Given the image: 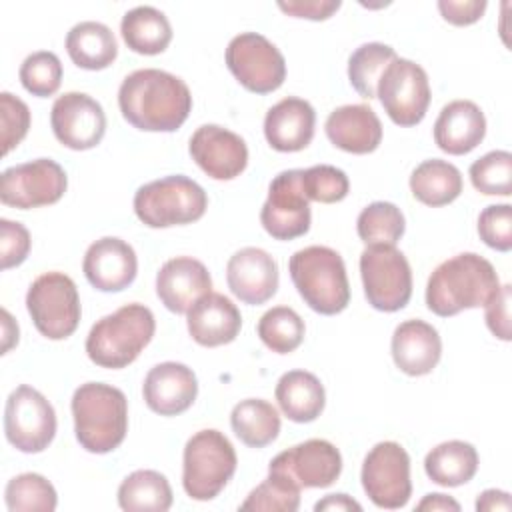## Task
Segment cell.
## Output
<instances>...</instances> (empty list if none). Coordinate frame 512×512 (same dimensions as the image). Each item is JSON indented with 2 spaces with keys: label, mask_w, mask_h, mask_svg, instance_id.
I'll list each match as a JSON object with an SVG mask.
<instances>
[{
  "label": "cell",
  "mask_w": 512,
  "mask_h": 512,
  "mask_svg": "<svg viewBox=\"0 0 512 512\" xmlns=\"http://www.w3.org/2000/svg\"><path fill=\"white\" fill-rule=\"evenodd\" d=\"M118 106L126 122L144 132H174L190 110L188 84L158 68H142L128 74L118 88Z\"/></svg>",
  "instance_id": "obj_1"
},
{
  "label": "cell",
  "mask_w": 512,
  "mask_h": 512,
  "mask_svg": "<svg viewBox=\"0 0 512 512\" xmlns=\"http://www.w3.org/2000/svg\"><path fill=\"white\" fill-rule=\"evenodd\" d=\"M498 286V274L486 258L462 252L434 268L426 284V306L436 316L448 318L484 306Z\"/></svg>",
  "instance_id": "obj_2"
},
{
  "label": "cell",
  "mask_w": 512,
  "mask_h": 512,
  "mask_svg": "<svg viewBox=\"0 0 512 512\" xmlns=\"http://www.w3.org/2000/svg\"><path fill=\"white\" fill-rule=\"evenodd\" d=\"M74 432L80 446L92 454L118 448L128 432V400L116 386L86 382L72 396Z\"/></svg>",
  "instance_id": "obj_3"
},
{
  "label": "cell",
  "mask_w": 512,
  "mask_h": 512,
  "mask_svg": "<svg viewBox=\"0 0 512 512\" xmlns=\"http://www.w3.org/2000/svg\"><path fill=\"white\" fill-rule=\"evenodd\" d=\"M156 330L148 306L130 302L102 316L88 332L86 354L100 368H126L150 344Z\"/></svg>",
  "instance_id": "obj_4"
},
{
  "label": "cell",
  "mask_w": 512,
  "mask_h": 512,
  "mask_svg": "<svg viewBox=\"0 0 512 512\" xmlns=\"http://www.w3.org/2000/svg\"><path fill=\"white\" fill-rule=\"evenodd\" d=\"M290 278L302 300L318 314L332 316L350 302V284L342 256L328 246H306L288 260Z\"/></svg>",
  "instance_id": "obj_5"
},
{
  "label": "cell",
  "mask_w": 512,
  "mask_h": 512,
  "mask_svg": "<svg viewBox=\"0 0 512 512\" xmlns=\"http://www.w3.org/2000/svg\"><path fill=\"white\" fill-rule=\"evenodd\" d=\"M208 196L188 176L174 174L140 186L134 194V212L150 228H168L196 222L204 216Z\"/></svg>",
  "instance_id": "obj_6"
},
{
  "label": "cell",
  "mask_w": 512,
  "mask_h": 512,
  "mask_svg": "<svg viewBox=\"0 0 512 512\" xmlns=\"http://www.w3.org/2000/svg\"><path fill=\"white\" fill-rule=\"evenodd\" d=\"M236 464V450L222 432L200 430L184 446L182 486L192 500H212L230 482Z\"/></svg>",
  "instance_id": "obj_7"
},
{
  "label": "cell",
  "mask_w": 512,
  "mask_h": 512,
  "mask_svg": "<svg viewBox=\"0 0 512 512\" xmlns=\"http://www.w3.org/2000/svg\"><path fill=\"white\" fill-rule=\"evenodd\" d=\"M26 308L36 330L48 340H64L80 322V296L64 272L40 274L26 292Z\"/></svg>",
  "instance_id": "obj_8"
},
{
  "label": "cell",
  "mask_w": 512,
  "mask_h": 512,
  "mask_svg": "<svg viewBox=\"0 0 512 512\" xmlns=\"http://www.w3.org/2000/svg\"><path fill=\"white\" fill-rule=\"evenodd\" d=\"M360 276L368 304L380 312H396L412 296V270L396 246H366L360 254Z\"/></svg>",
  "instance_id": "obj_9"
},
{
  "label": "cell",
  "mask_w": 512,
  "mask_h": 512,
  "mask_svg": "<svg viewBox=\"0 0 512 512\" xmlns=\"http://www.w3.org/2000/svg\"><path fill=\"white\" fill-rule=\"evenodd\" d=\"M376 96L394 124L416 126L424 120L430 106L428 74L420 64L396 56L382 72Z\"/></svg>",
  "instance_id": "obj_10"
},
{
  "label": "cell",
  "mask_w": 512,
  "mask_h": 512,
  "mask_svg": "<svg viewBox=\"0 0 512 512\" xmlns=\"http://www.w3.org/2000/svg\"><path fill=\"white\" fill-rule=\"evenodd\" d=\"M4 432L16 450L38 454L54 440L56 412L42 392L20 384L6 400Z\"/></svg>",
  "instance_id": "obj_11"
},
{
  "label": "cell",
  "mask_w": 512,
  "mask_h": 512,
  "mask_svg": "<svg viewBox=\"0 0 512 512\" xmlns=\"http://www.w3.org/2000/svg\"><path fill=\"white\" fill-rule=\"evenodd\" d=\"M360 480L374 506L386 510L406 506L412 494L408 452L398 442H378L364 458Z\"/></svg>",
  "instance_id": "obj_12"
},
{
  "label": "cell",
  "mask_w": 512,
  "mask_h": 512,
  "mask_svg": "<svg viewBox=\"0 0 512 512\" xmlns=\"http://www.w3.org/2000/svg\"><path fill=\"white\" fill-rule=\"evenodd\" d=\"M226 66L246 90L256 94L278 90L286 78L282 52L258 32H242L228 42Z\"/></svg>",
  "instance_id": "obj_13"
},
{
  "label": "cell",
  "mask_w": 512,
  "mask_h": 512,
  "mask_svg": "<svg viewBox=\"0 0 512 512\" xmlns=\"http://www.w3.org/2000/svg\"><path fill=\"white\" fill-rule=\"evenodd\" d=\"M68 186L64 168L50 158H36L6 168L0 178V200L18 210L58 202Z\"/></svg>",
  "instance_id": "obj_14"
},
{
  "label": "cell",
  "mask_w": 512,
  "mask_h": 512,
  "mask_svg": "<svg viewBox=\"0 0 512 512\" xmlns=\"http://www.w3.org/2000/svg\"><path fill=\"white\" fill-rule=\"evenodd\" d=\"M310 200L302 190V170H284L268 186V198L260 210L264 230L276 240H294L310 230Z\"/></svg>",
  "instance_id": "obj_15"
},
{
  "label": "cell",
  "mask_w": 512,
  "mask_h": 512,
  "mask_svg": "<svg viewBox=\"0 0 512 512\" xmlns=\"http://www.w3.org/2000/svg\"><path fill=\"white\" fill-rule=\"evenodd\" d=\"M50 124L56 140L70 150H88L100 144L106 132V114L98 100L84 92H66L52 104Z\"/></svg>",
  "instance_id": "obj_16"
},
{
  "label": "cell",
  "mask_w": 512,
  "mask_h": 512,
  "mask_svg": "<svg viewBox=\"0 0 512 512\" xmlns=\"http://www.w3.org/2000/svg\"><path fill=\"white\" fill-rule=\"evenodd\" d=\"M188 152L192 160L214 180H232L248 164V146L244 138L224 126L204 124L190 138Z\"/></svg>",
  "instance_id": "obj_17"
},
{
  "label": "cell",
  "mask_w": 512,
  "mask_h": 512,
  "mask_svg": "<svg viewBox=\"0 0 512 512\" xmlns=\"http://www.w3.org/2000/svg\"><path fill=\"white\" fill-rule=\"evenodd\" d=\"M268 470L286 472L300 488H328L342 472V456L332 442L310 438L274 456Z\"/></svg>",
  "instance_id": "obj_18"
},
{
  "label": "cell",
  "mask_w": 512,
  "mask_h": 512,
  "mask_svg": "<svg viewBox=\"0 0 512 512\" xmlns=\"http://www.w3.org/2000/svg\"><path fill=\"white\" fill-rule=\"evenodd\" d=\"M226 282L240 302L250 306L264 304L278 290V264L262 248H240L226 264Z\"/></svg>",
  "instance_id": "obj_19"
},
{
  "label": "cell",
  "mask_w": 512,
  "mask_h": 512,
  "mask_svg": "<svg viewBox=\"0 0 512 512\" xmlns=\"http://www.w3.org/2000/svg\"><path fill=\"white\" fill-rule=\"evenodd\" d=\"M82 270L86 280L96 290L120 292L134 282L138 272V258L126 240L104 236L88 246Z\"/></svg>",
  "instance_id": "obj_20"
},
{
  "label": "cell",
  "mask_w": 512,
  "mask_h": 512,
  "mask_svg": "<svg viewBox=\"0 0 512 512\" xmlns=\"http://www.w3.org/2000/svg\"><path fill=\"white\" fill-rule=\"evenodd\" d=\"M198 394V380L192 368L180 362H162L150 368L142 384L146 406L160 416L186 412Z\"/></svg>",
  "instance_id": "obj_21"
},
{
  "label": "cell",
  "mask_w": 512,
  "mask_h": 512,
  "mask_svg": "<svg viewBox=\"0 0 512 512\" xmlns=\"http://www.w3.org/2000/svg\"><path fill=\"white\" fill-rule=\"evenodd\" d=\"M208 292H212L210 272L192 256L170 258L156 274V294L174 314H186Z\"/></svg>",
  "instance_id": "obj_22"
},
{
  "label": "cell",
  "mask_w": 512,
  "mask_h": 512,
  "mask_svg": "<svg viewBox=\"0 0 512 512\" xmlns=\"http://www.w3.org/2000/svg\"><path fill=\"white\" fill-rule=\"evenodd\" d=\"M186 314L192 340L206 348L230 344L242 328L240 310L230 298L218 292H208L198 298Z\"/></svg>",
  "instance_id": "obj_23"
},
{
  "label": "cell",
  "mask_w": 512,
  "mask_h": 512,
  "mask_svg": "<svg viewBox=\"0 0 512 512\" xmlns=\"http://www.w3.org/2000/svg\"><path fill=\"white\" fill-rule=\"evenodd\" d=\"M394 364L408 376L430 374L442 356V340L438 330L420 320H404L392 334Z\"/></svg>",
  "instance_id": "obj_24"
},
{
  "label": "cell",
  "mask_w": 512,
  "mask_h": 512,
  "mask_svg": "<svg viewBox=\"0 0 512 512\" xmlns=\"http://www.w3.org/2000/svg\"><path fill=\"white\" fill-rule=\"evenodd\" d=\"M316 112L308 100L286 96L264 116V136L278 152L304 150L314 138Z\"/></svg>",
  "instance_id": "obj_25"
},
{
  "label": "cell",
  "mask_w": 512,
  "mask_h": 512,
  "mask_svg": "<svg viewBox=\"0 0 512 512\" xmlns=\"http://www.w3.org/2000/svg\"><path fill=\"white\" fill-rule=\"evenodd\" d=\"M486 136V118L472 100L448 102L434 122L436 146L452 156L472 152Z\"/></svg>",
  "instance_id": "obj_26"
},
{
  "label": "cell",
  "mask_w": 512,
  "mask_h": 512,
  "mask_svg": "<svg viewBox=\"0 0 512 512\" xmlns=\"http://www.w3.org/2000/svg\"><path fill=\"white\" fill-rule=\"evenodd\" d=\"M328 140L350 154L374 152L382 142V124L366 104H346L330 112L324 124Z\"/></svg>",
  "instance_id": "obj_27"
},
{
  "label": "cell",
  "mask_w": 512,
  "mask_h": 512,
  "mask_svg": "<svg viewBox=\"0 0 512 512\" xmlns=\"http://www.w3.org/2000/svg\"><path fill=\"white\" fill-rule=\"evenodd\" d=\"M276 400L284 416L292 422L306 424L316 420L326 404V392L318 376L306 370L284 372L276 384Z\"/></svg>",
  "instance_id": "obj_28"
},
{
  "label": "cell",
  "mask_w": 512,
  "mask_h": 512,
  "mask_svg": "<svg viewBox=\"0 0 512 512\" xmlns=\"http://www.w3.org/2000/svg\"><path fill=\"white\" fill-rule=\"evenodd\" d=\"M66 52L78 68L102 70L116 60L118 44L106 24L84 20L66 34Z\"/></svg>",
  "instance_id": "obj_29"
},
{
  "label": "cell",
  "mask_w": 512,
  "mask_h": 512,
  "mask_svg": "<svg viewBox=\"0 0 512 512\" xmlns=\"http://www.w3.org/2000/svg\"><path fill=\"white\" fill-rule=\"evenodd\" d=\"M424 470L438 486H462L470 482L478 470V452L470 442L448 440L426 454Z\"/></svg>",
  "instance_id": "obj_30"
},
{
  "label": "cell",
  "mask_w": 512,
  "mask_h": 512,
  "mask_svg": "<svg viewBox=\"0 0 512 512\" xmlns=\"http://www.w3.org/2000/svg\"><path fill=\"white\" fill-rule=\"evenodd\" d=\"M120 32L126 46L138 54H160L172 40V26L166 14L154 6H136L122 16Z\"/></svg>",
  "instance_id": "obj_31"
},
{
  "label": "cell",
  "mask_w": 512,
  "mask_h": 512,
  "mask_svg": "<svg viewBox=\"0 0 512 512\" xmlns=\"http://www.w3.org/2000/svg\"><path fill=\"white\" fill-rule=\"evenodd\" d=\"M410 190L426 206H446L462 192L460 170L440 158L420 162L410 174Z\"/></svg>",
  "instance_id": "obj_32"
},
{
  "label": "cell",
  "mask_w": 512,
  "mask_h": 512,
  "mask_svg": "<svg viewBox=\"0 0 512 512\" xmlns=\"http://www.w3.org/2000/svg\"><path fill=\"white\" fill-rule=\"evenodd\" d=\"M230 426L246 446L264 448L278 438L280 414L268 400L246 398L232 408Z\"/></svg>",
  "instance_id": "obj_33"
},
{
  "label": "cell",
  "mask_w": 512,
  "mask_h": 512,
  "mask_svg": "<svg viewBox=\"0 0 512 512\" xmlns=\"http://www.w3.org/2000/svg\"><path fill=\"white\" fill-rule=\"evenodd\" d=\"M118 506L128 512H166L172 506V488L156 470H134L118 486Z\"/></svg>",
  "instance_id": "obj_34"
},
{
  "label": "cell",
  "mask_w": 512,
  "mask_h": 512,
  "mask_svg": "<svg viewBox=\"0 0 512 512\" xmlns=\"http://www.w3.org/2000/svg\"><path fill=\"white\" fill-rule=\"evenodd\" d=\"M396 58L392 46L382 42H366L348 58V80L362 98H376V86L386 66Z\"/></svg>",
  "instance_id": "obj_35"
},
{
  "label": "cell",
  "mask_w": 512,
  "mask_h": 512,
  "mask_svg": "<svg viewBox=\"0 0 512 512\" xmlns=\"http://www.w3.org/2000/svg\"><path fill=\"white\" fill-rule=\"evenodd\" d=\"M404 230H406L404 214L396 204L384 202V200L368 204L358 214V220H356V232L366 246H374V244L396 246Z\"/></svg>",
  "instance_id": "obj_36"
},
{
  "label": "cell",
  "mask_w": 512,
  "mask_h": 512,
  "mask_svg": "<svg viewBox=\"0 0 512 512\" xmlns=\"http://www.w3.org/2000/svg\"><path fill=\"white\" fill-rule=\"evenodd\" d=\"M260 340L276 354L294 352L304 340V320L288 306H274L266 310L258 320Z\"/></svg>",
  "instance_id": "obj_37"
},
{
  "label": "cell",
  "mask_w": 512,
  "mask_h": 512,
  "mask_svg": "<svg viewBox=\"0 0 512 512\" xmlns=\"http://www.w3.org/2000/svg\"><path fill=\"white\" fill-rule=\"evenodd\" d=\"M4 500L10 512H52L58 504L54 486L36 472H24L8 480Z\"/></svg>",
  "instance_id": "obj_38"
},
{
  "label": "cell",
  "mask_w": 512,
  "mask_h": 512,
  "mask_svg": "<svg viewBox=\"0 0 512 512\" xmlns=\"http://www.w3.org/2000/svg\"><path fill=\"white\" fill-rule=\"evenodd\" d=\"M300 484L280 470H268V478L258 484L246 500L240 504L242 510H280L294 512L300 506Z\"/></svg>",
  "instance_id": "obj_39"
},
{
  "label": "cell",
  "mask_w": 512,
  "mask_h": 512,
  "mask_svg": "<svg viewBox=\"0 0 512 512\" xmlns=\"http://www.w3.org/2000/svg\"><path fill=\"white\" fill-rule=\"evenodd\" d=\"M472 186L486 196H510L512 194V154L508 150H492L472 162L470 170Z\"/></svg>",
  "instance_id": "obj_40"
},
{
  "label": "cell",
  "mask_w": 512,
  "mask_h": 512,
  "mask_svg": "<svg viewBox=\"0 0 512 512\" xmlns=\"http://www.w3.org/2000/svg\"><path fill=\"white\" fill-rule=\"evenodd\" d=\"M20 82L32 96H52L62 82V62L50 50H38L24 58L20 66Z\"/></svg>",
  "instance_id": "obj_41"
},
{
  "label": "cell",
  "mask_w": 512,
  "mask_h": 512,
  "mask_svg": "<svg viewBox=\"0 0 512 512\" xmlns=\"http://www.w3.org/2000/svg\"><path fill=\"white\" fill-rule=\"evenodd\" d=\"M302 190L308 200L334 204L346 198L350 182L344 170L330 164H316L302 170Z\"/></svg>",
  "instance_id": "obj_42"
},
{
  "label": "cell",
  "mask_w": 512,
  "mask_h": 512,
  "mask_svg": "<svg viewBox=\"0 0 512 512\" xmlns=\"http://www.w3.org/2000/svg\"><path fill=\"white\" fill-rule=\"evenodd\" d=\"M478 234L486 246L498 252H508L512 248V206H486L478 216Z\"/></svg>",
  "instance_id": "obj_43"
},
{
  "label": "cell",
  "mask_w": 512,
  "mask_h": 512,
  "mask_svg": "<svg viewBox=\"0 0 512 512\" xmlns=\"http://www.w3.org/2000/svg\"><path fill=\"white\" fill-rule=\"evenodd\" d=\"M0 122H2V152L16 148L30 128V110L24 100L10 92L0 94Z\"/></svg>",
  "instance_id": "obj_44"
},
{
  "label": "cell",
  "mask_w": 512,
  "mask_h": 512,
  "mask_svg": "<svg viewBox=\"0 0 512 512\" xmlns=\"http://www.w3.org/2000/svg\"><path fill=\"white\" fill-rule=\"evenodd\" d=\"M30 244V232L24 224L8 218L0 220V260L4 270L20 266L30 252Z\"/></svg>",
  "instance_id": "obj_45"
},
{
  "label": "cell",
  "mask_w": 512,
  "mask_h": 512,
  "mask_svg": "<svg viewBox=\"0 0 512 512\" xmlns=\"http://www.w3.org/2000/svg\"><path fill=\"white\" fill-rule=\"evenodd\" d=\"M510 300H512V288H510V284H504V286H498L484 304L486 306L484 318H486L488 330L504 342H508L512 338Z\"/></svg>",
  "instance_id": "obj_46"
},
{
  "label": "cell",
  "mask_w": 512,
  "mask_h": 512,
  "mask_svg": "<svg viewBox=\"0 0 512 512\" xmlns=\"http://www.w3.org/2000/svg\"><path fill=\"white\" fill-rule=\"evenodd\" d=\"M486 0H440L438 10L442 18L454 26H468L482 18Z\"/></svg>",
  "instance_id": "obj_47"
},
{
  "label": "cell",
  "mask_w": 512,
  "mask_h": 512,
  "mask_svg": "<svg viewBox=\"0 0 512 512\" xmlns=\"http://www.w3.org/2000/svg\"><path fill=\"white\" fill-rule=\"evenodd\" d=\"M342 6L340 0H288L278 2V8L294 18L326 20Z\"/></svg>",
  "instance_id": "obj_48"
},
{
  "label": "cell",
  "mask_w": 512,
  "mask_h": 512,
  "mask_svg": "<svg viewBox=\"0 0 512 512\" xmlns=\"http://www.w3.org/2000/svg\"><path fill=\"white\" fill-rule=\"evenodd\" d=\"M512 502H510V494L504 490H484L478 500H476V510L478 512H492V510H510Z\"/></svg>",
  "instance_id": "obj_49"
},
{
  "label": "cell",
  "mask_w": 512,
  "mask_h": 512,
  "mask_svg": "<svg viewBox=\"0 0 512 512\" xmlns=\"http://www.w3.org/2000/svg\"><path fill=\"white\" fill-rule=\"evenodd\" d=\"M314 510L316 512H320V510H330V512H334V510L336 512L356 510V512H360L362 506L354 498H350L348 494H328V496H324L322 500H318L314 504Z\"/></svg>",
  "instance_id": "obj_50"
},
{
  "label": "cell",
  "mask_w": 512,
  "mask_h": 512,
  "mask_svg": "<svg viewBox=\"0 0 512 512\" xmlns=\"http://www.w3.org/2000/svg\"><path fill=\"white\" fill-rule=\"evenodd\" d=\"M416 510H430V512H436V510H452V512H458L460 510V504L446 496V494H440V492H434V494H426L418 504H416Z\"/></svg>",
  "instance_id": "obj_51"
},
{
  "label": "cell",
  "mask_w": 512,
  "mask_h": 512,
  "mask_svg": "<svg viewBox=\"0 0 512 512\" xmlns=\"http://www.w3.org/2000/svg\"><path fill=\"white\" fill-rule=\"evenodd\" d=\"M2 354H6L18 342V324L8 310H2Z\"/></svg>",
  "instance_id": "obj_52"
}]
</instances>
